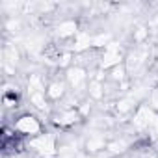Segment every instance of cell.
Segmentation results:
<instances>
[{"label":"cell","mask_w":158,"mask_h":158,"mask_svg":"<svg viewBox=\"0 0 158 158\" xmlns=\"http://www.w3.org/2000/svg\"><path fill=\"white\" fill-rule=\"evenodd\" d=\"M15 130L19 132V136H28V134H37L41 130V125L35 117L32 115H23L17 123H15Z\"/></svg>","instance_id":"obj_1"}]
</instances>
